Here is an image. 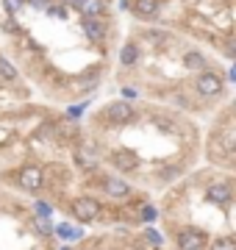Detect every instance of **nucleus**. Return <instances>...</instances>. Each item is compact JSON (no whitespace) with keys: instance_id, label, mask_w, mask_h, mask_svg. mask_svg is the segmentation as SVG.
<instances>
[{"instance_id":"nucleus-1","label":"nucleus","mask_w":236,"mask_h":250,"mask_svg":"<svg viewBox=\"0 0 236 250\" xmlns=\"http://www.w3.org/2000/svg\"><path fill=\"white\" fill-rule=\"evenodd\" d=\"M195 86L203 98H217L219 92H222V78H219L217 72H203L197 81H195Z\"/></svg>"},{"instance_id":"nucleus-2","label":"nucleus","mask_w":236,"mask_h":250,"mask_svg":"<svg viewBox=\"0 0 236 250\" xmlns=\"http://www.w3.org/2000/svg\"><path fill=\"white\" fill-rule=\"evenodd\" d=\"M106 120L109 123H131L134 120V108H131V103H122V100H114V103H109L106 106Z\"/></svg>"},{"instance_id":"nucleus-3","label":"nucleus","mask_w":236,"mask_h":250,"mask_svg":"<svg viewBox=\"0 0 236 250\" xmlns=\"http://www.w3.org/2000/svg\"><path fill=\"white\" fill-rule=\"evenodd\" d=\"M73 214L78 217V220L92 223V220L100 214V203L98 200H92V197H78V200L73 203Z\"/></svg>"},{"instance_id":"nucleus-4","label":"nucleus","mask_w":236,"mask_h":250,"mask_svg":"<svg viewBox=\"0 0 236 250\" xmlns=\"http://www.w3.org/2000/svg\"><path fill=\"white\" fill-rule=\"evenodd\" d=\"M178 248H181V250H203V248H206V233L195 231V228L181 231V233H178Z\"/></svg>"},{"instance_id":"nucleus-5","label":"nucleus","mask_w":236,"mask_h":250,"mask_svg":"<svg viewBox=\"0 0 236 250\" xmlns=\"http://www.w3.org/2000/svg\"><path fill=\"white\" fill-rule=\"evenodd\" d=\"M20 187L25 189V192H37L39 187H42V170L39 167H22L20 170Z\"/></svg>"},{"instance_id":"nucleus-6","label":"nucleus","mask_w":236,"mask_h":250,"mask_svg":"<svg viewBox=\"0 0 236 250\" xmlns=\"http://www.w3.org/2000/svg\"><path fill=\"white\" fill-rule=\"evenodd\" d=\"M114 164H117V170H125V172H131V170H137L139 167V156L134 150H117L114 153Z\"/></svg>"},{"instance_id":"nucleus-7","label":"nucleus","mask_w":236,"mask_h":250,"mask_svg":"<svg viewBox=\"0 0 236 250\" xmlns=\"http://www.w3.org/2000/svg\"><path fill=\"white\" fill-rule=\"evenodd\" d=\"M78 9H81V14L86 20H98L100 14H103V9H106V3H103V0H81Z\"/></svg>"},{"instance_id":"nucleus-8","label":"nucleus","mask_w":236,"mask_h":250,"mask_svg":"<svg viewBox=\"0 0 236 250\" xmlns=\"http://www.w3.org/2000/svg\"><path fill=\"white\" fill-rule=\"evenodd\" d=\"M103 189L114 197H125L128 192H131V187H128L122 178H103Z\"/></svg>"},{"instance_id":"nucleus-9","label":"nucleus","mask_w":236,"mask_h":250,"mask_svg":"<svg viewBox=\"0 0 236 250\" xmlns=\"http://www.w3.org/2000/svg\"><path fill=\"white\" fill-rule=\"evenodd\" d=\"M158 0H134V14L137 17H156Z\"/></svg>"},{"instance_id":"nucleus-10","label":"nucleus","mask_w":236,"mask_h":250,"mask_svg":"<svg viewBox=\"0 0 236 250\" xmlns=\"http://www.w3.org/2000/svg\"><path fill=\"white\" fill-rule=\"evenodd\" d=\"M209 197L214 200V203H225L228 197H231V187H228L225 181H217V184L209 187Z\"/></svg>"},{"instance_id":"nucleus-11","label":"nucleus","mask_w":236,"mask_h":250,"mask_svg":"<svg viewBox=\"0 0 236 250\" xmlns=\"http://www.w3.org/2000/svg\"><path fill=\"white\" fill-rule=\"evenodd\" d=\"M56 236L73 242V239H81L83 231H81V228H75V225H70V223H59V225H56Z\"/></svg>"},{"instance_id":"nucleus-12","label":"nucleus","mask_w":236,"mask_h":250,"mask_svg":"<svg viewBox=\"0 0 236 250\" xmlns=\"http://www.w3.org/2000/svg\"><path fill=\"white\" fill-rule=\"evenodd\" d=\"M137 56H139V47L134 45V42H125L122 50H119V62L125 64V67H131V64L137 62Z\"/></svg>"},{"instance_id":"nucleus-13","label":"nucleus","mask_w":236,"mask_h":250,"mask_svg":"<svg viewBox=\"0 0 236 250\" xmlns=\"http://www.w3.org/2000/svg\"><path fill=\"white\" fill-rule=\"evenodd\" d=\"M211 250H236V242L231 236H214L211 239Z\"/></svg>"},{"instance_id":"nucleus-14","label":"nucleus","mask_w":236,"mask_h":250,"mask_svg":"<svg viewBox=\"0 0 236 250\" xmlns=\"http://www.w3.org/2000/svg\"><path fill=\"white\" fill-rule=\"evenodd\" d=\"M83 31H86L89 39H100V36H103V28H100L95 20H83Z\"/></svg>"},{"instance_id":"nucleus-15","label":"nucleus","mask_w":236,"mask_h":250,"mask_svg":"<svg viewBox=\"0 0 236 250\" xmlns=\"http://www.w3.org/2000/svg\"><path fill=\"white\" fill-rule=\"evenodd\" d=\"M0 75H3L6 81H14V78H17V70H14L6 59H0Z\"/></svg>"},{"instance_id":"nucleus-16","label":"nucleus","mask_w":236,"mask_h":250,"mask_svg":"<svg viewBox=\"0 0 236 250\" xmlns=\"http://www.w3.org/2000/svg\"><path fill=\"white\" fill-rule=\"evenodd\" d=\"M34 225H37V231L39 233H56V228H50V223H47V220H42V217H37V220H34Z\"/></svg>"},{"instance_id":"nucleus-17","label":"nucleus","mask_w":236,"mask_h":250,"mask_svg":"<svg viewBox=\"0 0 236 250\" xmlns=\"http://www.w3.org/2000/svg\"><path fill=\"white\" fill-rule=\"evenodd\" d=\"M34 211H37V217H42V220H47V217L53 214V211H50V206H47V203H39V200L34 203Z\"/></svg>"},{"instance_id":"nucleus-18","label":"nucleus","mask_w":236,"mask_h":250,"mask_svg":"<svg viewBox=\"0 0 236 250\" xmlns=\"http://www.w3.org/2000/svg\"><path fill=\"white\" fill-rule=\"evenodd\" d=\"M3 6L9 9V14H17V11L25 6V0H3Z\"/></svg>"},{"instance_id":"nucleus-19","label":"nucleus","mask_w":236,"mask_h":250,"mask_svg":"<svg viewBox=\"0 0 236 250\" xmlns=\"http://www.w3.org/2000/svg\"><path fill=\"white\" fill-rule=\"evenodd\" d=\"M186 64H189V67H203V56L200 53H186Z\"/></svg>"},{"instance_id":"nucleus-20","label":"nucleus","mask_w":236,"mask_h":250,"mask_svg":"<svg viewBox=\"0 0 236 250\" xmlns=\"http://www.w3.org/2000/svg\"><path fill=\"white\" fill-rule=\"evenodd\" d=\"M156 217H158V211H156L153 206H145V208H142V220H147V223H153Z\"/></svg>"},{"instance_id":"nucleus-21","label":"nucleus","mask_w":236,"mask_h":250,"mask_svg":"<svg viewBox=\"0 0 236 250\" xmlns=\"http://www.w3.org/2000/svg\"><path fill=\"white\" fill-rule=\"evenodd\" d=\"M145 239L150 242V245H161V236H158V233H156V231H150V228H147V231H145Z\"/></svg>"},{"instance_id":"nucleus-22","label":"nucleus","mask_w":236,"mask_h":250,"mask_svg":"<svg viewBox=\"0 0 236 250\" xmlns=\"http://www.w3.org/2000/svg\"><path fill=\"white\" fill-rule=\"evenodd\" d=\"M47 14H53V17H67V14H64L59 6H50V9H47Z\"/></svg>"},{"instance_id":"nucleus-23","label":"nucleus","mask_w":236,"mask_h":250,"mask_svg":"<svg viewBox=\"0 0 236 250\" xmlns=\"http://www.w3.org/2000/svg\"><path fill=\"white\" fill-rule=\"evenodd\" d=\"M34 6H47V0H31Z\"/></svg>"},{"instance_id":"nucleus-24","label":"nucleus","mask_w":236,"mask_h":250,"mask_svg":"<svg viewBox=\"0 0 236 250\" xmlns=\"http://www.w3.org/2000/svg\"><path fill=\"white\" fill-rule=\"evenodd\" d=\"M70 3H73V6H81V0H70Z\"/></svg>"},{"instance_id":"nucleus-25","label":"nucleus","mask_w":236,"mask_h":250,"mask_svg":"<svg viewBox=\"0 0 236 250\" xmlns=\"http://www.w3.org/2000/svg\"><path fill=\"white\" fill-rule=\"evenodd\" d=\"M64 250H70V248H64Z\"/></svg>"}]
</instances>
